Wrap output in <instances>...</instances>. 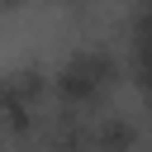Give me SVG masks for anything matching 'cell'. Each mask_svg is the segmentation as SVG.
<instances>
[{
	"label": "cell",
	"mask_w": 152,
	"mask_h": 152,
	"mask_svg": "<svg viewBox=\"0 0 152 152\" xmlns=\"http://www.w3.org/2000/svg\"><path fill=\"white\" fill-rule=\"evenodd\" d=\"M114 76H119L114 57L86 48V52H76V57L62 62V71L52 76V90H57V100H62L66 109L81 114V109H95V104L114 90Z\"/></svg>",
	"instance_id": "cell-1"
},
{
	"label": "cell",
	"mask_w": 152,
	"mask_h": 152,
	"mask_svg": "<svg viewBox=\"0 0 152 152\" xmlns=\"http://www.w3.org/2000/svg\"><path fill=\"white\" fill-rule=\"evenodd\" d=\"M43 71H10L0 76V133H28L38 124V104H43Z\"/></svg>",
	"instance_id": "cell-2"
}]
</instances>
